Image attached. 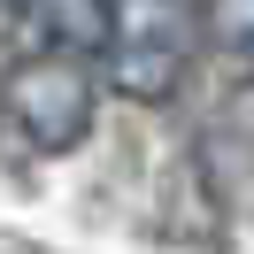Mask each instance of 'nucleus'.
Listing matches in <instances>:
<instances>
[{
  "instance_id": "f03ea898",
  "label": "nucleus",
  "mask_w": 254,
  "mask_h": 254,
  "mask_svg": "<svg viewBox=\"0 0 254 254\" xmlns=\"http://www.w3.org/2000/svg\"><path fill=\"white\" fill-rule=\"evenodd\" d=\"M8 116H16L23 146L69 154L93 131V69L69 54H16L8 62Z\"/></svg>"
},
{
  "instance_id": "7ed1b4c3",
  "label": "nucleus",
  "mask_w": 254,
  "mask_h": 254,
  "mask_svg": "<svg viewBox=\"0 0 254 254\" xmlns=\"http://www.w3.org/2000/svg\"><path fill=\"white\" fill-rule=\"evenodd\" d=\"M108 16H116V0H23L8 23H16V54L85 62V54H108Z\"/></svg>"
},
{
  "instance_id": "20e7f679",
  "label": "nucleus",
  "mask_w": 254,
  "mask_h": 254,
  "mask_svg": "<svg viewBox=\"0 0 254 254\" xmlns=\"http://www.w3.org/2000/svg\"><path fill=\"white\" fill-rule=\"evenodd\" d=\"M208 47L239 77H254V0H208Z\"/></svg>"
},
{
  "instance_id": "f257e3e1",
  "label": "nucleus",
  "mask_w": 254,
  "mask_h": 254,
  "mask_svg": "<svg viewBox=\"0 0 254 254\" xmlns=\"http://www.w3.org/2000/svg\"><path fill=\"white\" fill-rule=\"evenodd\" d=\"M100 69L124 100H170L185 77V0H116Z\"/></svg>"
}]
</instances>
